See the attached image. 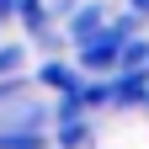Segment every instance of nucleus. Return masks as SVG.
I'll use <instances>...</instances> for the list:
<instances>
[{"label":"nucleus","instance_id":"obj_1","mask_svg":"<svg viewBox=\"0 0 149 149\" xmlns=\"http://www.w3.org/2000/svg\"><path fill=\"white\" fill-rule=\"evenodd\" d=\"M43 80H48V85H59V91H69V85H74V74H69L64 64H48V69H43Z\"/></svg>","mask_w":149,"mask_h":149},{"label":"nucleus","instance_id":"obj_2","mask_svg":"<svg viewBox=\"0 0 149 149\" xmlns=\"http://www.w3.org/2000/svg\"><path fill=\"white\" fill-rule=\"evenodd\" d=\"M128 16H133V22H139V16H149V0H128Z\"/></svg>","mask_w":149,"mask_h":149}]
</instances>
